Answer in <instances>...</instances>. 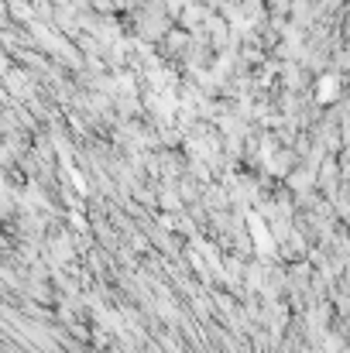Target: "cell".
<instances>
[{"label": "cell", "mask_w": 350, "mask_h": 353, "mask_svg": "<svg viewBox=\"0 0 350 353\" xmlns=\"http://www.w3.org/2000/svg\"><path fill=\"white\" fill-rule=\"evenodd\" d=\"M340 175H343V168L329 158V161H323L319 165V172H316V182H319V189L326 192V199H336V189H340Z\"/></svg>", "instance_id": "cell-2"}, {"label": "cell", "mask_w": 350, "mask_h": 353, "mask_svg": "<svg viewBox=\"0 0 350 353\" xmlns=\"http://www.w3.org/2000/svg\"><path fill=\"white\" fill-rule=\"evenodd\" d=\"M285 179H288V189H292V192H302V196H305V192H309L312 185H319V182H316V172H312V168H299V172H288Z\"/></svg>", "instance_id": "cell-4"}, {"label": "cell", "mask_w": 350, "mask_h": 353, "mask_svg": "<svg viewBox=\"0 0 350 353\" xmlns=\"http://www.w3.org/2000/svg\"><path fill=\"white\" fill-rule=\"evenodd\" d=\"M206 4H220V0H206Z\"/></svg>", "instance_id": "cell-7"}, {"label": "cell", "mask_w": 350, "mask_h": 353, "mask_svg": "<svg viewBox=\"0 0 350 353\" xmlns=\"http://www.w3.org/2000/svg\"><path fill=\"white\" fill-rule=\"evenodd\" d=\"M340 90H343V79H340L336 73L323 76V79L316 83V103H336V100H340Z\"/></svg>", "instance_id": "cell-3"}, {"label": "cell", "mask_w": 350, "mask_h": 353, "mask_svg": "<svg viewBox=\"0 0 350 353\" xmlns=\"http://www.w3.org/2000/svg\"><path fill=\"white\" fill-rule=\"evenodd\" d=\"M138 18V31L141 38H165L168 35V8H165V0H148V4L134 14Z\"/></svg>", "instance_id": "cell-1"}, {"label": "cell", "mask_w": 350, "mask_h": 353, "mask_svg": "<svg viewBox=\"0 0 350 353\" xmlns=\"http://www.w3.org/2000/svg\"><path fill=\"white\" fill-rule=\"evenodd\" d=\"M93 4H97V11H110V8H114V0H93Z\"/></svg>", "instance_id": "cell-6"}, {"label": "cell", "mask_w": 350, "mask_h": 353, "mask_svg": "<svg viewBox=\"0 0 350 353\" xmlns=\"http://www.w3.org/2000/svg\"><path fill=\"white\" fill-rule=\"evenodd\" d=\"M192 4H196V0H165V8H168L172 18H179V14H182L186 8H192Z\"/></svg>", "instance_id": "cell-5"}]
</instances>
